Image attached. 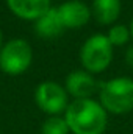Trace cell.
<instances>
[{
	"mask_svg": "<svg viewBox=\"0 0 133 134\" xmlns=\"http://www.w3.org/2000/svg\"><path fill=\"white\" fill-rule=\"evenodd\" d=\"M63 117L74 134H103L108 125V112L94 98L72 100Z\"/></svg>",
	"mask_w": 133,
	"mask_h": 134,
	"instance_id": "cell-1",
	"label": "cell"
},
{
	"mask_svg": "<svg viewBox=\"0 0 133 134\" xmlns=\"http://www.w3.org/2000/svg\"><path fill=\"white\" fill-rule=\"evenodd\" d=\"M99 103L106 112L127 114L133 111V78L116 76L102 81L99 86Z\"/></svg>",
	"mask_w": 133,
	"mask_h": 134,
	"instance_id": "cell-2",
	"label": "cell"
},
{
	"mask_svg": "<svg viewBox=\"0 0 133 134\" xmlns=\"http://www.w3.org/2000/svg\"><path fill=\"white\" fill-rule=\"evenodd\" d=\"M113 61V45L106 34H93L80 47V63L83 70L96 75L106 70Z\"/></svg>",
	"mask_w": 133,
	"mask_h": 134,
	"instance_id": "cell-3",
	"label": "cell"
},
{
	"mask_svg": "<svg viewBox=\"0 0 133 134\" xmlns=\"http://www.w3.org/2000/svg\"><path fill=\"white\" fill-rule=\"evenodd\" d=\"M33 63V47L22 37L5 42L0 48V70L8 75H21Z\"/></svg>",
	"mask_w": 133,
	"mask_h": 134,
	"instance_id": "cell-4",
	"label": "cell"
},
{
	"mask_svg": "<svg viewBox=\"0 0 133 134\" xmlns=\"http://www.w3.org/2000/svg\"><path fill=\"white\" fill-rule=\"evenodd\" d=\"M34 103L42 112L49 115H60L66 111L70 101L64 86L55 81H42L34 89Z\"/></svg>",
	"mask_w": 133,
	"mask_h": 134,
	"instance_id": "cell-5",
	"label": "cell"
},
{
	"mask_svg": "<svg viewBox=\"0 0 133 134\" xmlns=\"http://www.w3.org/2000/svg\"><path fill=\"white\" fill-rule=\"evenodd\" d=\"M99 86L100 83L96 81L94 75L86 70H74L64 80V89L74 100L93 98V95L99 92Z\"/></svg>",
	"mask_w": 133,
	"mask_h": 134,
	"instance_id": "cell-6",
	"label": "cell"
},
{
	"mask_svg": "<svg viewBox=\"0 0 133 134\" xmlns=\"http://www.w3.org/2000/svg\"><path fill=\"white\" fill-rule=\"evenodd\" d=\"M58 14L61 17V22L64 28H80L89 22L93 17L91 6H88L81 0H66L58 6Z\"/></svg>",
	"mask_w": 133,
	"mask_h": 134,
	"instance_id": "cell-7",
	"label": "cell"
},
{
	"mask_svg": "<svg viewBox=\"0 0 133 134\" xmlns=\"http://www.w3.org/2000/svg\"><path fill=\"white\" fill-rule=\"evenodd\" d=\"M6 5L9 11L19 19L33 22L52 8L50 0H6Z\"/></svg>",
	"mask_w": 133,
	"mask_h": 134,
	"instance_id": "cell-8",
	"label": "cell"
},
{
	"mask_svg": "<svg viewBox=\"0 0 133 134\" xmlns=\"http://www.w3.org/2000/svg\"><path fill=\"white\" fill-rule=\"evenodd\" d=\"M34 28H36V33L45 39L57 37L66 30L58 14V8H50L45 14H42L34 22Z\"/></svg>",
	"mask_w": 133,
	"mask_h": 134,
	"instance_id": "cell-9",
	"label": "cell"
},
{
	"mask_svg": "<svg viewBox=\"0 0 133 134\" xmlns=\"http://www.w3.org/2000/svg\"><path fill=\"white\" fill-rule=\"evenodd\" d=\"M122 11L121 0H93L91 14L102 25H110L117 20Z\"/></svg>",
	"mask_w": 133,
	"mask_h": 134,
	"instance_id": "cell-10",
	"label": "cell"
},
{
	"mask_svg": "<svg viewBox=\"0 0 133 134\" xmlns=\"http://www.w3.org/2000/svg\"><path fill=\"white\" fill-rule=\"evenodd\" d=\"M70 130L67 126L64 117L50 115L41 125V134H69Z\"/></svg>",
	"mask_w": 133,
	"mask_h": 134,
	"instance_id": "cell-11",
	"label": "cell"
},
{
	"mask_svg": "<svg viewBox=\"0 0 133 134\" xmlns=\"http://www.w3.org/2000/svg\"><path fill=\"white\" fill-rule=\"evenodd\" d=\"M108 41L111 42L113 47H121V45H125L129 41H130V28L127 25H122V24H116L113 25L110 30H108V34H106Z\"/></svg>",
	"mask_w": 133,
	"mask_h": 134,
	"instance_id": "cell-12",
	"label": "cell"
},
{
	"mask_svg": "<svg viewBox=\"0 0 133 134\" xmlns=\"http://www.w3.org/2000/svg\"><path fill=\"white\" fill-rule=\"evenodd\" d=\"M125 63L133 69V45H130L125 52Z\"/></svg>",
	"mask_w": 133,
	"mask_h": 134,
	"instance_id": "cell-13",
	"label": "cell"
},
{
	"mask_svg": "<svg viewBox=\"0 0 133 134\" xmlns=\"http://www.w3.org/2000/svg\"><path fill=\"white\" fill-rule=\"evenodd\" d=\"M129 28H130V36L133 37V19H132V22H130V27Z\"/></svg>",
	"mask_w": 133,
	"mask_h": 134,
	"instance_id": "cell-14",
	"label": "cell"
},
{
	"mask_svg": "<svg viewBox=\"0 0 133 134\" xmlns=\"http://www.w3.org/2000/svg\"><path fill=\"white\" fill-rule=\"evenodd\" d=\"M2 45H3V33L0 30V48H2Z\"/></svg>",
	"mask_w": 133,
	"mask_h": 134,
	"instance_id": "cell-15",
	"label": "cell"
}]
</instances>
